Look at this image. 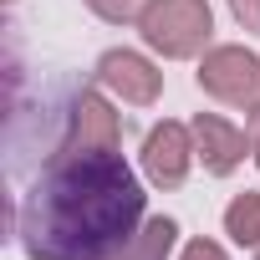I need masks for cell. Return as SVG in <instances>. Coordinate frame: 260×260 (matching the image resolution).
<instances>
[{"mask_svg":"<svg viewBox=\"0 0 260 260\" xmlns=\"http://www.w3.org/2000/svg\"><path fill=\"white\" fill-rule=\"evenodd\" d=\"M143 204L148 194L122 153L56 148L21 199L16 235L31 260H112L148 219Z\"/></svg>","mask_w":260,"mask_h":260,"instance_id":"obj_1","label":"cell"},{"mask_svg":"<svg viewBox=\"0 0 260 260\" xmlns=\"http://www.w3.org/2000/svg\"><path fill=\"white\" fill-rule=\"evenodd\" d=\"M138 36L164 61H189L209 51L214 11L209 0H148V11L138 16Z\"/></svg>","mask_w":260,"mask_h":260,"instance_id":"obj_2","label":"cell"},{"mask_svg":"<svg viewBox=\"0 0 260 260\" xmlns=\"http://www.w3.org/2000/svg\"><path fill=\"white\" fill-rule=\"evenodd\" d=\"M199 92L235 107V112H260V56L250 46H209L199 56Z\"/></svg>","mask_w":260,"mask_h":260,"instance_id":"obj_3","label":"cell"},{"mask_svg":"<svg viewBox=\"0 0 260 260\" xmlns=\"http://www.w3.org/2000/svg\"><path fill=\"white\" fill-rule=\"evenodd\" d=\"M67 153H117L122 148V117L102 87H82L67 112Z\"/></svg>","mask_w":260,"mask_h":260,"instance_id":"obj_4","label":"cell"},{"mask_svg":"<svg viewBox=\"0 0 260 260\" xmlns=\"http://www.w3.org/2000/svg\"><path fill=\"white\" fill-rule=\"evenodd\" d=\"M138 164H143V179H148L153 189H179V184L189 179V169L199 164L194 127H184V122H174V117L153 122V127H148V138H143Z\"/></svg>","mask_w":260,"mask_h":260,"instance_id":"obj_5","label":"cell"},{"mask_svg":"<svg viewBox=\"0 0 260 260\" xmlns=\"http://www.w3.org/2000/svg\"><path fill=\"white\" fill-rule=\"evenodd\" d=\"M97 87L127 107H153L158 92H164V72L143 56V51H127V46H112L97 56Z\"/></svg>","mask_w":260,"mask_h":260,"instance_id":"obj_6","label":"cell"},{"mask_svg":"<svg viewBox=\"0 0 260 260\" xmlns=\"http://www.w3.org/2000/svg\"><path fill=\"white\" fill-rule=\"evenodd\" d=\"M194 148H199V164H204V174H214V179H230L240 164H245V133L230 122V117H219V112H199L194 122Z\"/></svg>","mask_w":260,"mask_h":260,"instance_id":"obj_7","label":"cell"},{"mask_svg":"<svg viewBox=\"0 0 260 260\" xmlns=\"http://www.w3.org/2000/svg\"><path fill=\"white\" fill-rule=\"evenodd\" d=\"M174 245H179V224H174L169 214H148V219L133 230V240H127L112 260H169Z\"/></svg>","mask_w":260,"mask_h":260,"instance_id":"obj_8","label":"cell"},{"mask_svg":"<svg viewBox=\"0 0 260 260\" xmlns=\"http://www.w3.org/2000/svg\"><path fill=\"white\" fill-rule=\"evenodd\" d=\"M224 235L235 245H245V250L260 245V189H245V194H235L224 204Z\"/></svg>","mask_w":260,"mask_h":260,"instance_id":"obj_9","label":"cell"},{"mask_svg":"<svg viewBox=\"0 0 260 260\" xmlns=\"http://www.w3.org/2000/svg\"><path fill=\"white\" fill-rule=\"evenodd\" d=\"M82 6H87L97 21H107V26H133V21L148 11V0H82Z\"/></svg>","mask_w":260,"mask_h":260,"instance_id":"obj_10","label":"cell"},{"mask_svg":"<svg viewBox=\"0 0 260 260\" xmlns=\"http://www.w3.org/2000/svg\"><path fill=\"white\" fill-rule=\"evenodd\" d=\"M179 260H230V255H224V245H219V240H189Z\"/></svg>","mask_w":260,"mask_h":260,"instance_id":"obj_11","label":"cell"},{"mask_svg":"<svg viewBox=\"0 0 260 260\" xmlns=\"http://www.w3.org/2000/svg\"><path fill=\"white\" fill-rule=\"evenodd\" d=\"M230 16H235L245 31H260V0H230Z\"/></svg>","mask_w":260,"mask_h":260,"instance_id":"obj_12","label":"cell"},{"mask_svg":"<svg viewBox=\"0 0 260 260\" xmlns=\"http://www.w3.org/2000/svg\"><path fill=\"white\" fill-rule=\"evenodd\" d=\"M250 158L260 164V117H255V138H250Z\"/></svg>","mask_w":260,"mask_h":260,"instance_id":"obj_13","label":"cell"},{"mask_svg":"<svg viewBox=\"0 0 260 260\" xmlns=\"http://www.w3.org/2000/svg\"><path fill=\"white\" fill-rule=\"evenodd\" d=\"M255 260H260V245H255Z\"/></svg>","mask_w":260,"mask_h":260,"instance_id":"obj_14","label":"cell"}]
</instances>
